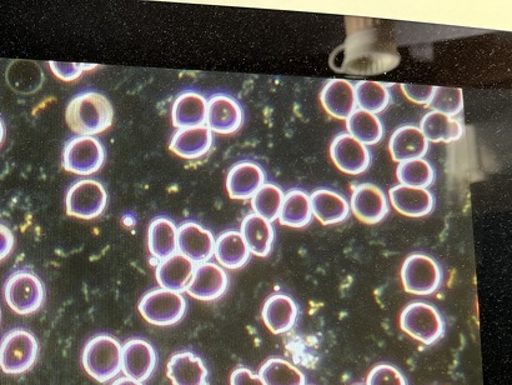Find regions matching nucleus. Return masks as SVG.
<instances>
[{"mask_svg":"<svg viewBox=\"0 0 512 385\" xmlns=\"http://www.w3.org/2000/svg\"><path fill=\"white\" fill-rule=\"evenodd\" d=\"M4 137H5L4 122H3V119L0 118V145H2Z\"/></svg>","mask_w":512,"mask_h":385,"instance_id":"c03bdc74","label":"nucleus"},{"mask_svg":"<svg viewBox=\"0 0 512 385\" xmlns=\"http://www.w3.org/2000/svg\"><path fill=\"white\" fill-rule=\"evenodd\" d=\"M104 160V145L92 135H77L65 144L63 165L70 173L93 174L102 168Z\"/></svg>","mask_w":512,"mask_h":385,"instance_id":"6e6552de","label":"nucleus"},{"mask_svg":"<svg viewBox=\"0 0 512 385\" xmlns=\"http://www.w3.org/2000/svg\"><path fill=\"white\" fill-rule=\"evenodd\" d=\"M14 248V235L7 225L0 223V262L7 258Z\"/></svg>","mask_w":512,"mask_h":385,"instance_id":"79ce46f5","label":"nucleus"},{"mask_svg":"<svg viewBox=\"0 0 512 385\" xmlns=\"http://www.w3.org/2000/svg\"><path fill=\"white\" fill-rule=\"evenodd\" d=\"M150 253L155 258L165 259L177 253L178 229L169 218L158 217L150 223L148 232Z\"/></svg>","mask_w":512,"mask_h":385,"instance_id":"c756f323","label":"nucleus"},{"mask_svg":"<svg viewBox=\"0 0 512 385\" xmlns=\"http://www.w3.org/2000/svg\"><path fill=\"white\" fill-rule=\"evenodd\" d=\"M350 207L356 218L368 224L380 223L389 213V203L385 193L370 183L360 184L354 189Z\"/></svg>","mask_w":512,"mask_h":385,"instance_id":"2eb2a0df","label":"nucleus"},{"mask_svg":"<svg viewBox=\"0 0 512 385\" xmlns=\"http://www.w3.org/2000/svg\"><path fill=\"white\" fill-rule=\"evenodd\" d=\"M434 112L455 117V115L463 112L464 95L463 90L459 88L435 87L433 98L428 104Z\"/></svg>","mask_w":512,"mask_h":385,"instance_id":"e433bc0d","label":"nucleus"},{"mask_svg":"<svg viewBox=\"0 0 512 385\" xmlns=\"http://www.w3.org/2000/svg\"><path fill=\"white\" fill-rule=\"evenodd\" d=\"M228 285L229 278L225 270L218 264L205 262L195 267L185 292L195 299L210 302L222 297L227 292Z\"/></svg>","mask_w":512,"mask_h":385,"instance_id":"9b49d317","label":"nucleus"},{"mask_svg":"<svg viewBox=\"0 0 512 385\" xmlns=\"http://www.w3.org/2000/svg\"><path fill=\"white\" fill-rule=\"evenodd\" d=\"M401 89L411 102L428 105L433 98L435 87L433 85L401 84Z\"/></svg>","mask_w":512,"mask_h":385,"instance_id":"ea45409f","label":"nucleus"},{"mask_svg":"<svg viewBox=\"0 0 512 385\" xmlns=\"http://www.w3.org/2000/svg\"><path fill=\"white\" fill-rule=\"evenodd\" d=\"M108 194L104 185L95 179H82L69 188L65 205L70 217L93 219L104 212Z\"/></svg>","mask_w":512,"mask_h":385,"instance_id":"1a4fd4ad","label":"nucleus"},{"mask_svg":"<svg viewBox=\"0 0 512 385\" xmlns=\"http://www.w3.org/2000/svg\"><path fill=\"white\" fill-rule=\"evenodd\" d=\"M65 118L74 133L93 137L112 125L114 109L105 95L88 90L70 100Z\"/></svg>","mask_w":512,"mask_h":385,"instance_id":"f257e3e1","label":"nucleus"},{"mask_svg":"<svg viewBox=\"0 0 512 385\" xmlns=\"http://www.w3.org/2000/svg\"><path fill=\"white\" fill-rule=\"evenodd\" d=\"M214 255L225 268L239 269L248 263L250 250L237 230H228L215 240Z\"/></svg>","mask_w":512,"mask_h":385,"instance_id":"bb28decb","label":"nucleus"},{"mask_svg":"<svg viewBox=\"0 0 512 385\" xmlns=\"http://www.w3.org/2000/svg\"><path fill=\"white\" fill-rule=\"evenodd\" d=\"M390 200L394 208L406 217H425L433 212L435 199L428 189L396 185L390 189Z\"/></svg>","mask_w":512,"mask_h":385,"instance_id":"a211bd4d","label":"nucleus"},{"mask_svg":"<svg viewBox=\"0 0 512 385\" xmlns=\"http://www.w3.org/2000/svg\"><path fill=\"white\" fill-rule=\"evenodd\" d=\"M313 212H311L310 195L304 190L293 189L284 195L283 205H281L279 222L285 227L303 228L311 222Z\"/></svg>","mask_w":512,"mask_h":385,"instance_id":"c85d7f7f","label":"nucleus"},{"mask_svg":"<svg viewBox=\"0 0 512 385\" xmlns=\"http://www.w3.org/2000/svg\"><path fill=\"white\" fill-rule=\"evenodd\" d=\"M366 385H408V380L394 365L381 363L371 369Z\"/></svg>","mask_w":512,"mask_h":385,"instance_id":"4c0bfd02","label":"nucleus"},{"mask_svg":"<svg viewBox=\"0 0 512 385\" xmlns=\"http://www.w3.org/2000/svg\"><path fill=\"white\" fill-rule=\"evenodd\" d=\"M139 312L150 324L169 327L183 319L187 312V300L174 290L154 289L140 300Z\"/></svg>","mask_w":512,"mask_h":385,"instance_id":"423d86ee","label":"nucleus"},{"mask_svg":"<svg viewBox=\"0 0 512 385\" xmlns=\"http://www.w3.org/2000/svg\"><path fill=\"white\" fill-rule=\"evenodd\" d=\"M311 212L321 223L333 225L344 222L350 214V204L335 190L318 189L310 195Z\"/></svg>","mask_w":512,"mask_h":385,"instance_id":"5701e85b","label":"nucleus"},{"mask_svg":"<svg viewBox=\"0 0 512 385\" xmlns=\"http://www.w3.org/2000/svg\"><path fill=\"white\" fill-rule=\"evenodd\" d=\"M330 157L341 172L350 175L364 173L371 164L368 147L350 134H340L333 140Z\"/></svg>","mask_w":512,"mask_h":385,"instance_id":"9d476101","label":"nucleus"},{"mask_svg":"<svg viewBox=\"0 0 512 385\" xmlns=\"http://www.w3.org/2000/svg\"><path fill=\"white\" fill-rule=\"evenodd\" d=\"M326 112L338 119H348L356 110L354 85L345 79H333L320 94Z\"/></svg>","mask_w":512,"mask_h":385,"instance_id":"412c9836","label":"nucleus"},{"mask_svg":"<svg viewBox=\"0 0 512 385\" xmlns=\"http://www.w3.org/2000/svg\"><path fill=\"white\" fill-rule=\"evenodd\" d=\"M168 377L174 385H207L208 369L197 354L183 352L169 360Z\"/></svg>","mask_w":512,"mask_h":385,"instance_id":"393cba45","label":"nucleus"},{"mask_svg":"<svg viewBox=\"0 0 512 385\" xmlns=\"http://www.w3.org/2000/svg\"><path fill=\"white\" fill-rule=\"evenodd\" d=\"M157 362V352L147 340L130 339L123 345L122 370L128 378L144 382L153 374Z\"/></svg>","mask_w":512,"mask_h":385,"instance_id":"ddd939ff","label":"nucleus"},{"mask_svg":"<svg viewBox=\"0 0 512 385\" xmlns=\"http://www.w3.org/2000/svg\"><path fill=\"white\" fill-rule=\"evenodd\" d=\"M346 128L351 137L358 139L365 145L378 144L384 135L383 123L378 115L365 112V110H355L353 114L346 119Z\"/></svg>","mask_w":512,"mask_h":385,"instance_id":"2f4dec72","label":"nucleus"},{"mask_svg":"<svg viewBox=\"0 0 512 385\" xmlns=\"http://www.w3.org/2000/svg\"><path fill=\"white\" fill-rule=\"evenodd\" d=\"M421 132L433 143H453L463 137V124L448 115L430 112L425 115L420 124Z\"/></svg>","mask_w":512,"mask_h":385,"instance_id":"cd10ccee","label":"nucleus"},{"mask_svg":"<svg viewBox=\"0 0 512 385\" xmlns=\"http://www.w3.org/2000/svg\"><path fill=\"white\" fill-rule=\"evenodd\" d=\"M356 385H360V384H356Z\"/></svg>","mask_w":512,"mask_h":385,"instance_id":"a18cd8bd","label":"nucleus"},{"mask_svg":"<svg viewBox=\"0 0 512 385\" xmlns=\"http://www.w3.org/2000/svg\"><path fill=\"white\" fill-rule=\"evenodd\" d=\"M112 385H143L140 382H137V380H134L132 378H120L118 380H115V382Z\"/></svg>","mask_w":512,"mask_h":385,"instance_id":"37998d69","label":"nucleus"},{"mask_svg":"<svg viewBox=\"0 0 512 385\" xmlns=\"http://www.w3.org/2000/svg\"><path fill=\"white\" fill-rule=\"evenodd\" d=\"M9 87L20 94H33L42 87L44 74L39 65L29 60H15L7 70Z\"/></svg>","mask_w":512,"mask_h":385,"instance_id":"7c9ffc66","label":"nucleus"},{"mask_svg":"<svg viewBox=\"0 0 512 385\" xmlns=\"http://www.w3.org/2000/svg\"><path fill=\"white\" fill-rule=\"evenodd\" d=\"M265 385H305L306 378L300 369L288 360L273 358L265 362L259 372Z\"/></svg>","mask_w":512,"mask_h":385,"instance_id":"473e14b6","label":"nucleus"},{"mask_svg":"<svg viewBox=\"0 0 512 385\" xmlns=\"http://www.w3.org/2000/svg\"><path fill=\"white\" fill-rule=\"evenodd\" d=\"M208 100L195 90H185L174 100L172 119L179 129L199 127L207 122Z\"/></svg>","mask_w":512,"mask_h":385,"instance_id":"aec40b11","label":"nucleus"},{"mask_svg":"<svg viewBox=\"0 0 512 385\" xmlns=\"http://www.w3.org/2000/svg\"><path fill=\"white\" fill-rule=\"evenodd\" d=\"M232 385H265L263 380L248 368L235 369L230 377Z\"/></svg>","mask_w":512,"mask_h":385,"instance_id":"a19ab883","label":"nucleus"},{"mask_svg":"<svg viewBox=\"0 0 512 385\" xmlns=\"http://www.w3.org/2000/svg\"><path fill=\"white\" fill-rule=\"evenodd\" d=\"M400 327L406 334L425 345H433L444 337L445 323L434 305L413 302L400 315Z\"/></svg>","mask_w":512,"mask_h":385,"instance_id":"39448f33","label":"nucleus"},{"mask_svg":"<svg viewBox=\"0 0 512 385\" xmlns=\"http://www.w3.org/2000/svg\"><path fill=\"white\" fill-rule=\"evenodd\" d=\"M38 340L27 329L10 330L0 340V369L5 374L19 375L28 372L38 357Z\"/></svg>","mask_w":512,"mask_h":385,"instance_id":"7ed1b4c3","label":"nucleus"},{"mask_svg":"<svg viewBox=\"0 0 512 385\" xmlns=\"http://www.w3.org/2000/svg\"><path fill=\"white\" fill-rule=\"evenodd\" d=\"M284 192L273 183L261 185L258 192L252 197V207L256 215L274 222L278 219L281 205H283Z\"/></svg>","mask_w":512,"mask_h":385,"instance_id":"f704fd0d","label":"nucleus"},{"mask_svg":"<svg viewBox=\"0 0 512 385\" xmlns=\"http://www.w3.org/2000/svg\"><path fill=\"white\" fill-rule=\"evenodd\" d=\"M213 145V132L207 125L179 129L170 142V150L185 159L207 154Z\"/></svg>","mask_w":512,"mask_h":385,"instance_id":"4be33fe9","label":"nucleus"},{"mask_svg":"<svg viewBox=\"0 0 512 385\" xmlns=\"http://www.w3.org/2000/svg\"><path fill=\"white\" fill-rule=\"evenodd\" d=\"M242 233L250 253L265 258L273 249L275 232L273 224L259 215L249 214L242 223Z\"/></svg>","mask_w":512,"mask_h":385,"instance_id":"a878e982","label":"nucleus"},{"mask_svg":"<svg viewBox=\"0 0 512 385\" xmlns=\"http://www.w3.org/2000/svg\"><path fill=\"white\" fill-rule=\"evenodd\" d=\"M356 104L365 112L379 114L384 112L391 102L389 89L384 84L363 80L355 85Z\"/></svg>","mask_w":512,"mask_h":385,"instance_id":"72a5a7b5","label":"nucleus"},{"mask_svg":"<svg viewBox=\"0 0 512 385\" xmlns=\"http://www.w3.org/2000/svg\"><path fill=\"white\" fill-rule=\"evenodd\" d=\"M49 65L52 72L65 82H72V80L79 78L84 70L94 68V65L77 63L49 62Z\"/></svg>","mask_w":512,"mask_h":385,"instance_id":"58836bf2","label":"nucleus"},{"mask_svg":"<svg viewBox=\"0 0 512 385\" xmlns=\"http://www.w3.org/2000/svg\"><path fill=\"white\" fill-rule=\"evenodd\" d=\"M264 184V169L252 160H243L229 170L227 189L233 199L252 198Z\"/></svg>","mask_w":512,"mask_h":385,"instance_id":"dca6fc26","label":"nucleus"},{"mask_svg":"<svg viewBox=\"0 0 512 385\" xmlns=\"http://www.w3.org/2000/svg\"><path fill=\"white\" fill-rule=\"evenodd\" d=\"M244 113L237 99L215 94L208 100L207 127L219 134H233L243 125Z\"/></svg>","mask_w":512,"mask_h":385,"instance_id":"f8f14e48","label":"nucleus"},{"mask_svg":"<svg viewBox=\"0 0 512 385\" xmlns=\"http://www.w3.org/2000/svg\"><path fill=\"white\" fill-rule=\"evenodd\" d=\"M299 308L294 299L286 294H274L266 300L261 317L274 334L288 333L298 320Z\"/></svg>","mask_w":512,"mask_h":385,"instance_id":"f3484780","label":"nucleus"},{"mask_svg":"<svg viewBox=\"0 0 512 385\" xmlns=\"http://www.w3.org/2000/svg\"><path fill=\"white\" fill-rule=\"evenodd\" d=\"M195 265L182 253H175L165 258L158 264L157 280L160 287L174 290V292H184L185 288L193 277Z\"/></svg>","mask_w":512,"mask_h":385,"instance_id":"b1692460","label":"nucleus"},{"mask_svg":"<svg viewBox=\"0 0 512 385\" xmlns=\"http://www.w3.org/2000/svg\"><path fill=\"white\" fill-rule=\"evenodd\" d=\"M122 344L112 335L100 334L85 344L82 362L85 372L99 383H107L122 370Z\"/></svg>","mask_w":512,"mask_h":385,"instance_id":"f03ea898","label":"nucleus"},{"mask_svg":"<svg viewBox=\"0 0 512 385\" xmlns=\"http://www.w3.org/2000/svg\"><path fill=\"white\" fill-rule=\"evenodd\" d=\"M215 239L210 230L197 222H185L178 228V249L195 263L208 262L214 255Z\"/></svg>","mask_w":512,"mask_h":385,"instance_id":"4468645a","label":"nucleus"},{"mask_svg":"<svg viewBox=\"0 0 512 385\" xmlns=\"http://www.w3.org/2000/svg\"><path fill=\"white\" fill-rule=\"evenodd\" d=\"M396 175L400 184L413 188L426 189L434 183L435 170L433 165L424 158L408 160L400 163Z\"/></svg>","mask_w":512,"mask_h":385,"instance_id":"c9c22d12","label":"nucleus"},{"mask_svg":"<svg viewBox=\"0 0 512 385\" xmlns=\"http://www.w3.org/2000/svg\"><path fill=\"white\" fill-rule=\"evenodd\" d=\"M401 280L406 292L430 295L440 288L443 270L434 258L423 253L410 254L401 268Z\"/></svg>","mask_w":512,"mask_h":385,"instance_id":"0eeeda50","label":"nucleus"},{"mask_svg":"<svg viewBox=\"0 0 512 385\" xmlns=\"http://www.w3.org/2000/svg\"><path fill=\"white\" fill-rule=\"evenodd\" d=\"M5 302L13 312L29 315L37 312L45 300V287L37 274L20 269L9 275L4 285Z\"/></svg>","mask_w":512,"mask_h":385,"instance_id":"20e7f679","label":"nucleus"},{"mask_svg":"<svg viewBox=\"0 0 512 385\" xmlns=\"http://www.w3.org/2000/svg\"><path fill=\"white\" fill-rule=\"evenodd\" d=\"M389 149L395 162L404 163L424 158L429 150V142L419 127L404 125L391 135Z\"/></svg>","mask_w":512,"mask_h":385,"instance_id":"6ab92c4d","label":"nucleus"}]
</instances>
